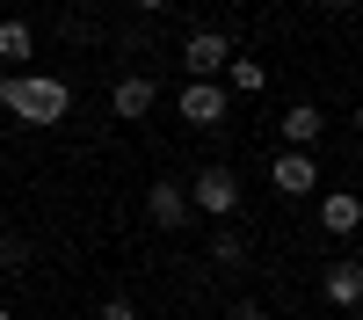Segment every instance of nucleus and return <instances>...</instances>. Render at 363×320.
Segmentation results:
<instances>
[{"instance_id": "f257e3e1", "label": "nucleus", "mask_w": 363, "mask_h": 320, "mask_svg": "<svg viewBox=\"0 0 363 320\" xmlns=\"http://www.w3.org/2000/svg\"><path fill=\"white\" fill-rule=\"evenodd\" d=\"M0 109H15L22 124H66L73 87L51 80V73H8V80H0Z\"/></svg>"}, {"instance_id": "f03ea898", "label": "nucleus", "mask_w": 363, "mask_h": 320, "mask_svg": "<svg viewBox=\"0 0 363 320\" xmlns=\"http://www.w3.org/2000/svg\"><path fill=\"white\" fill-rule=\"evenodd\" d=\"M182 197H189V211H211V219H225L233 204H240V175H233V167H203V175H196V182L182 189Z\"/></svg>"}, {"instance_id": "7ed1b4c3", "label": "nucleus", "mask_w": 363, "mask_h": 320, "mask_svg": "<svg viewBox=\"0 0 363 320\" xmlns=\"http://www.w3.org/2000/svg\"><path fill=\"white\" fill-rule=\"evenodd\" d=\"M225 109H233V95H225L218 80H189V87H182V124L218 131V124H225Z\"/></svg>"}, {"instance_id": "20e7f679", "label": "nucleus", "mask_w": 363, "mask_h": 320, "mask_svg": "<svg viewBox=\"0 0 363 320\" xmlns=\"http://www.w3.org/2000/svg\"><path fill=\"white\" fill-rule=\"evenodd\" d=\"M225 58H233V44L218 37V29H196V37L182 44V66H189V80H218Z\"/></svg>"}, {"instance_id": "39448f33", "label": "nucleus", "mask_w": 363, "mask_h": 320, "mask_svg": "<svg viewBox=\"0 0 363 320\" xmlns=\"http://www.w3.org/2000/svg\"><path fill=\"white\" fill-rule=\"evenodd\" d=\"M145 211H153L160 233H174V226H189V197H182V182H153L145 189Z\"/></svg>"}, {"instance_id": "423d86ee", "label": "nucleus", "mask_w": 363, "mask_h": 320, "mask_svg": "<svg viewBox=\"0 0 363 320\" xmlns=\"http://www.w3.org/2000/svg\"><path fill=\"white\" fill-rule=\"evenodd\" d=\"M269 182H277L284 197H306V189H320V167H313L306 153H277V167H269Z\"/></svg>"}, {"instance_id": "0eeeda50", "label": "nucleus", "mask_w": 363, "mask_h": 320, "mask_svg": "<svg viewBox=\"0 0 363 320\" xmlns=\"http://www.w3.org/2000/svg\"><path fill=\"white\" fill-rule=\"evenodd\" d=\"M356 299H363V262H356V255H342L335 270H327V306H342V313H349Z\"/></svg>"}, {"instance_id": "6e6552de", "label": "nucleus", "mask_w": 363, "mask_h": 320, "mask_svg": "<svg viewBox=\"0 0 363 320\" xmlns=\"http://www.w3.org/2000/svg\"><path fill=\"white\" fill-rule=\"evenodd\" d=\"M109 109H116V116H145V109H153V80H145V73H124V80L109 87Z\"/></svg>"}, {"instance_id": "1a4fd4ad", "label": "nucleus", "mask_w": 363, "mask_h": 320, "mask_svg": "<svg viewBox=\"0 0 363 320\" xmlns=\"http://www.w3.org/2000/svg\"><path fill=\"white\" fill-rule=\"evenodd\" d=\"M320 226L335 233V241H349V233L363 226V204L356 197H320Z\"/></svg>"}, {"instance_id": "9d476101", "label": "nucleus", "mask_w": 363, "mask_h": 320, "mask_svg": "<svg viewBox=\"0 0 363 320\" xmlns=\"http://www.w3.org/2000/svg\"><path fill=\"white\" fill-rule=\"evenodd\" d=\"M218 87H240V95H262V87H269V73H262V58H225V73H218Z\"/></svg>"}, {"instance_id": "9b49d317", "label": "nucleus", "mask_w": 363, "mask_h": 320, "mask_svg": "<svg viewBox=\"0 0 363 320\" xmlns=\"http://www.w3.org/2000/svg\"><path fill=\"white\" fill-rule=\"evenodd\" d=\"M284 138H291V153H306V145L320 138V109H313V102H298V109H284Z\"/></svg>"}, {"instance_id": "f8f14e48", "label": "nucleus", "mask_w": 363, "mask_h": 320, "mask_svg": "<svg viewBox=\"0 0 363 320\" xmlns=\"http://www.w3.org/2000/svg\"><path fill=\"white\" fill-rule=\"evenodd\" d=\"M29 51H37V37H29V22H0V58H8V66H22Z\"/></svg>"}, {"instance_id": "ddd939ff", "label": "nucleus", "mask_w": 363, "mask_h": 320, "mask_svg": "<svg viewBox=\"0 0 363 320\" xmlns=\"http://www.w3.org/2000/svg\"><path fill=\"white\" fill-rule=\"evenodd\" d=\"M211 262H225V270H233V262H247V248H240V233H211Z\"/></svg>"}, {"instance_id": "4468645a", "label": "nucleus", "mask_w": 363, "mask_h": 320, "mask_svg": "<svg viewBox=\"0 0 363 320\" xmlns=\"http://www.w3.org/2000/svg\"><path fill=\"white\" fill-rule=\"evenodd\" d=\"M102 320H138V306L124 299V291H116V299H102Z\"/></svg>"}, {"instance_id": "2eb2a0df", "label": "nucleus", "mask_w": 363, "mask_h": 320, "mask_svg": "<svg viewBox=\"0 0 363 320\" xmlns=\"http://www.w3.org/2000/svg\"><path fill=\"white\" fill-rule=\"evenodd\" d=\"M233 320H269V313H262V299H240V306H233Z\"/></svg>"}, {"instance_id": "dca6fc26", "label": "nucleus", "mask_w": 363, "mask_h": 320, "mask_svg": "<svg viewBox=\"0 0 363 320\" xmlns=\"http://www.w3.org/2000/svg\"><path fill=\"white\" fill-rule=\"evenodd\" d=\"M138 8H145V15H160V8H167V0H138Z\"/></svg>"}, {"instance_id": "f3484780", "label": "nucleus", "mask_w": 363, "mask_h": 320, "mask_svg": "<svg viewBox=\"0 0 363 320\" xmlns=\"http://www.w3.org/2000/svg\"><path fill=\"white\" fill-rule=\"evenodd\" d=\"M320 8H349V0H320Z\"/></svg>"}, {"instance_id": "a211bd4d", "label": "nucleus", "mask_w": 363, "mask_h": 320, "mask_svg": "<svg viewBox=\"0 0 363 320\" xmlns=\"http://www.w3.org/2000/svg\"><path fill=\"white\" fill-rule=\"evenodd\" d=\"M0 320H15V313H8V306H0Z\"/></svg>"}]
</instances>
